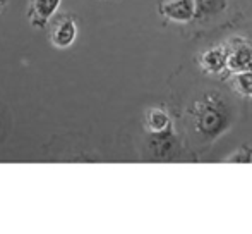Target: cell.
<instances>
[{"label":"cell","instance_id":"obj_11","mask_svg":"<svg viewBox=\"0 0 252 234\" xmlns=\"http://www.w3.org/2000/svg\"><path fill=\"white\" fill-rule=\"evenodd\" d=\"M5 3H7V2H5V0H0V10H2V9H3V7H5Z\"/></svg>","mask_w":252,"mask_h":234},{"label":"cell","instance_id":"obj_7","mask_svg":"<svg viewBox=\"0 0 252 234\" xmlns=\"http://www.w3.org/2000/svg\"><path fill=\"white\" fill-rule=\"evenodd\" d=\"M175 127V120H173L172 112L163 105H156L146 111L144 116V131L146 134H158L165 133V131Z\"/></svg>","mask_w":252,"mask_h":234},{"label":"cell","instance_id":"obj_9","mask_svg":"<svg viewBox=\"0 0 252 234\" xmlns=\"http://www.w3.org/2000/svg\"><path fill=\"white\" fill-rule=\"evenodd\" d=\"M230 90L242 98H252V71L226 74Z\"/></svg>","mask_w":252,"mask_h":234},{"label":"cell","instance_id":"obj_1","mask_svg":"<svg viewBox=\"0 0 252 234\" xmlns=\"http://www.w3.org/2000/svg\"><path fill=\"white\" fill-rule=\"evenodd\" d=\"M184 134L196 150L208 148L223 136L237 120V105L220 90L197 95L182 116Z\"/></svg>","mask_w":252,"mask_h":234},{"label":"cell","instance_id":"obj_5","mask_svg":"<svg viewBox=\"0 0 252 234\" xmlns=\"http://www.w3.org/2000/svg\"><path fill=\"white\" fill-rule=\"evenodd\" d=\"M158 12L172 23L190 24L196 17V0H165L158 5Z\"/></svg>","mask_w":252,"mask_h":234},{"label":"cell","instance_id":"obj_8","mask_svg":"<svg viewBox=\"0 0 252 234\" xmlns=\"http://www.w3.org/2000/svg\"><path fill=\"white\" fill-rule=\"evenodd\" d=\"M62 0H31L30 10H28V17L33 28H45L48 21L57 14Z\"/></svg>","mask_w":252,"mask_h":234},{"label":"cell","instance_id":"obj_2","mask_svg":"<svg viewBox=\"0 0 252 234\" xmlns=\"http://www.w3.org/2000/svg\"><path fill=\"white\" fill-rule=\"evenodd\" d=\"M232 3L233 0H196V17L187 24V30L194 35L197 31H213L228 16Z\"/></svg>","mask_w":252,"mask_h":234},{"label":"cell","instance_id":"obj_4","mask_svg":"<svg viewBox=\"0 0 252 234\" xmlns=\"http://www.w3.org/2000/svg\"><path fill=\"white\" fill-rule=\"evenodd\" d=\"M199 69L208 76H220V74H228V50L226 45H215L211 48H206L197 57Z\"/></svg>","mask_w":252,"mask_h":234},{"label":"cell","instance_id":"obj_3","mask_svg":"<svg viewBox=\"0 0 252 234\" xmlns=\"http://www.w3.org/2000/svg\"><path fill=\"white\" fill-rule=\"evenodd\" d=\"M228 50V74L252 71V38L235 35L225 41Z\"/></svg>","mask_w":252,"mask_h":234},{"label":"cell","instance_id":"obj_6","mask_svg":"<svg viewBox=\"0 0 252 234\" xmlns=\"http://www.w3.org/2000/svg\"><path fill=\"white\" fill-rule=\"evenodd\" d=\"M77 24L72 16H60L53 21L50 30V43L55 48H69L77 38Z\"/></svg>","mask_w":252,"mask_h":234},{"label":"cell","instance_id":"obj_10","mask_svg":"<svg viewBox=\"0 0 252 234\" xmlns=\"http://www.w3.org/2000/svg\"><path fill=\"white\" fill-rule=\"evenodd\" d=\"M225 162H240V164H251V162H252V148L247 147V145H244V147H240L239 150L232 155V157L225 158Z\"/></svg>","mask_w":252,"mask_h":234}]
</instances>
